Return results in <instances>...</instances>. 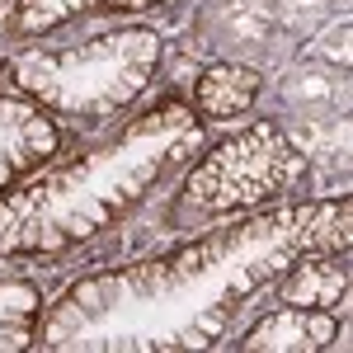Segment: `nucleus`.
<instances>
[{
    "instance_id": "obj_1",
    "label": "nucleus",
    "mask_w": 353,
    "mask_h": 353,
    "mask_svg": "<svg viewBox=\"0 0 353 353\" xmlns=\"http://www.w3.org/2000/svg\"><path fill=\"white\" fill-rule=\"evenodd\" d=\"M254 90H259V81H254V76L231 90V85L221 81V71H212V76L203 81V90H198V99H203V109H212V113H241L245 104L254 99Z\"/></svg>"
}]
</instances>
